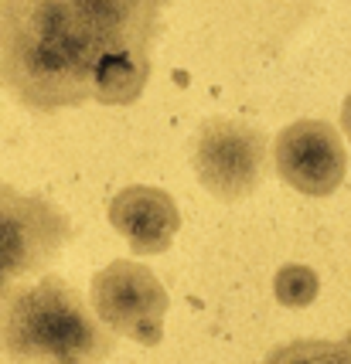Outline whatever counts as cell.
I'll return each mask as SVG.
<instances>
[{"label":"cell","mask_w":351,"mask_h":364,"mask_svg":"<svg viewBox=\"0 0 351 364\" xmlns=\"http://www.w3.org/2000/svg\"><path fill=\"white\" fill-rule=\"evenodd\" d=\"M171 0H0V85L31 112L93 99L112 51H150Z\"/></svg>","instance_id":"cell-1"},{"label":"cell","mask_w":351,"mask_h":364,"mask_svg":"<svg viewBox=\"0 0 351 364\" xmlns=\"http://www.w3.org/2000/svg\"><path fill=\"white\" fill-rule=\"evenodd\" d=\"M112 348L116 333L62 276H41L0 296V350L11 364H99Z\"/></svg>","instance_id":"cell-2"},{"label":"cell","mask_w":351,"mask_h":364,"mask_svg":"<svg viewBox=\"0 0 351 364\" xmlns=\"http://www.w3.org/2000/svg\"><path fill=\"white\" fill-rule=\"evenodd\" d=\"M72 238L75 225L62 208L0 181V296L45 276Z\"/></svg>","instance_id":"cell-3"},{"label":"cell","mask_w":351,"mask_h":364,"mask_svg":"<svg viewBox=\"0 0 351 364\" xmlns=\"http://www.w3.org/2000/svg\"><path fill=\"white\" fill-rule=\"evenodd\" d=\"M194 174L219 201H246L266 177V136L256 127L215 116L194 136Z\"/></svg>","instance_id":"cell-4"},{"label":"cell","mask_w":351,"mask_h":364,"mask_svg":"<svg viewBox=\"0 0 351 364\" xmlns=\"http://www.w3.org/2000/svg\"><path fill=\"white\" fill-rule=\"evenodd\" d=\"M167 289L140 262L116 259L93 276V314L110 333H123L137 344L154 348L164 337Z\"/></svg>","instance_id":"cell-5"},{"label":"cell","mask_w":351,"mask_h":364,"mask_svg":"<svg viewBox=\"0 0 351 364\" xmlns=\"http://www.w3.org/2000/svg\"><path fill=\"white\" fill-rule=\"evenodd\" d=\"M276 171L293 191L307 198H328L345 184L348 154L337 129L324 119H297L280 129L276 146Z\"/></svg>","instance_id":"cell-6"},{"label":"cell","mask_w":351,"mask_h":364,"mask_svg":"<svg viewBox=\"0 0 351 364\" xmlns=\"http://www.w3.org/2000/svg\"><path fill=\"white\" fill-rule=\"evenodd\" d=\"M110 222L130 242L133 252L157 255L171 249L177 228H181V211L167 191L133 184L112 198Z\"/></svg>","instance_id":"cell-7"},{"label":"cell","mask_w":351,"mask_h":364,"mask_svg":"<svg viewBox=\"0 0 351 364\" xmlns=\"http://www.w3.org/2000/svg\"><path fill=\"white\" fill-rule=\"evenodd\" d=\"M150 79V51H112L93 72V99L103 106H130Z\"/></svg>","instance_id":"cell-8"},{"label":"cell","mask_w":351,"mask_h":364,"mask_svg":"<svg viewBox=\"0 0 351 364\" xmlns=\"http://www.w3.org/2000/svg\"><path fill=\"white\" fill-rule=\"evenodd\" d=\"M263 364H351V333L341 341H290Z\"/></svg>","instance_id":"cell-9"},{"label":"cell","mask_w":351,"mask_h":364,"mask_svg":"<svg viewBox=\"0 0 351 364\" xmlns=\"http://www.w3.org/2000/svg\"><path fill=\"white\" fill-rule=\"evenodd\" d=\"M318 272L300 266V262H293V266H283V269L276 272V300L287 303V306H307V303H314L318 296Z\"/></svg>","instance_id":"cell-10"},{"label":"cell","mask_w":351,"mask_h":364,"mask_svg":"<svg viewBox=\"0 0 351 364\" xmlns=\"http://www.w3.org/2000/svg\"><path fill=\"white\" fill-rule=\"evenodd\" d=\"M341 127H345V133H348V140H351V95L345 99V106H341Z\"/></svg>","instance_id":"cell-11"},{"label":"cell","mask_w":351,"mask_h":364,"mask_svg":"<svg viewBox=\"0 0 351 364\" xmlns=\"http://www.w3.org/2000/svg\"><path fill=\"white\" fill-rule=\"evenodd\" d=\"M24 364H45V361H24Z\"/></svg>","instance_id":"cell-12"}]
</instances>
